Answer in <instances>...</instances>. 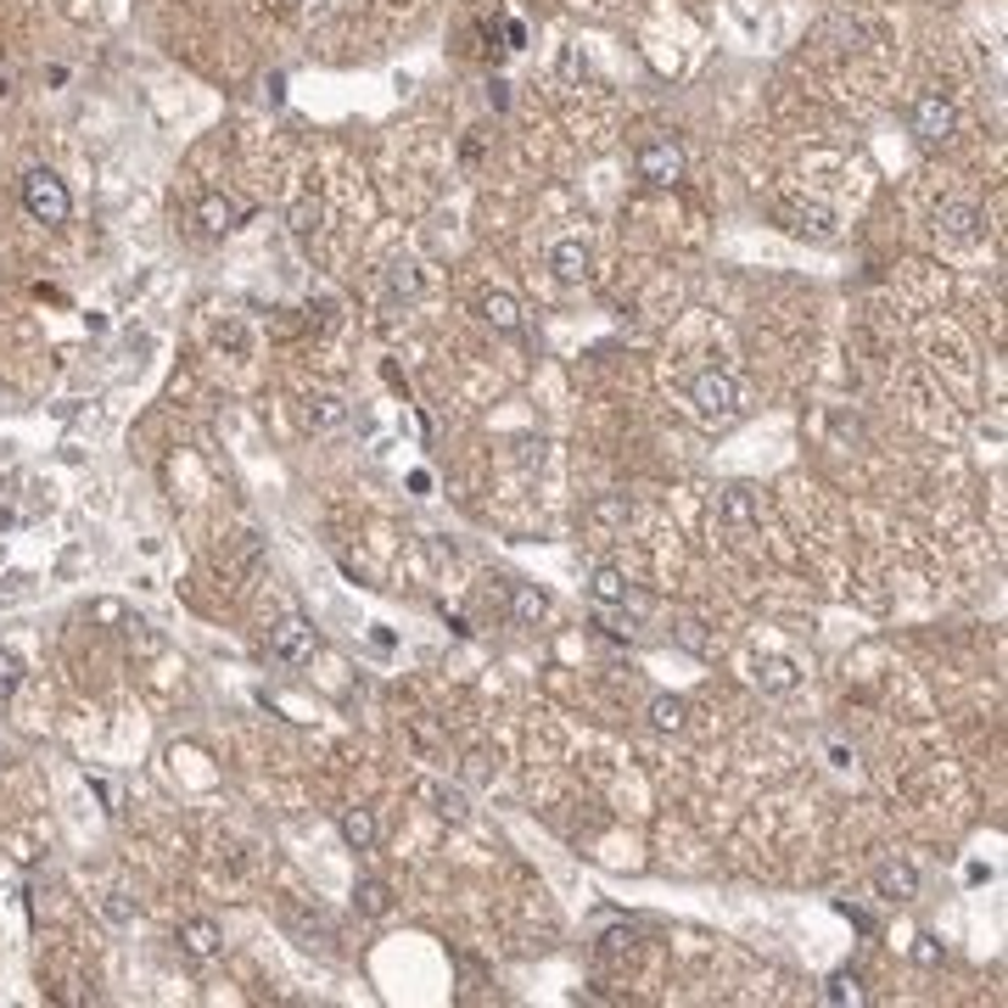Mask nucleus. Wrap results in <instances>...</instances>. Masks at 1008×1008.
I'll use <instances>...</instances> for the list:
<instances>
[{"label": "nucleus", "mask_w": 1008, "mask_h": 1008, "mask_svg": "<svg viewBox=\"0 0 1008 1008\" xmlns=\"http://www.w3.org/2000/svg\"><path fill=\"white\" fill-rule=\"evenodd\" d=\"M690 409H695V420H700L706 431L729 426V420L740 415V387H734V375H729V370H700V375L690 381Z\"/></svg>", "instance_id": "1"}, {"label": "nucleus", "mask_w": 1008, "mask_h": 1008, "mask_svg": "<svg viewBox=\"0 0 1008 1008\" xmlns=\"http://www.w3.org/2000/svg\"><path fill=\"white\" fill-rule=\"evenodd\" d=\"M23 208H28L34 224H51V230L73 219V197H68V185L51 169H28L23 174Z\"/></svg>", "instance_id": "2"}, {"label": "nucleus", "mask_w": 1008, "mask_h": 1008, "mask_svg": "<svg viewBox=\"0 0 1008 1008\" xmlns=\"http://www.w3.org/2000/svg\"><path fill=\"white\" fill-rule=\"evenodd\" d=\"M907 129L919 135V147H947L958 135V107L941 90H925V95H914V107H907Z\"/></svg>", "instance_id": "3"}, {"label": "nucleus", "mask_w": 1008, "mask_h": 1008, "mask_svg": "<svg viewBox=\"0 0 1008 1008\" xmlns=\"http://www.w3.org/2000/svg\"><path fill=\"white\" fill-rule=\"evenodd\" d=\"M269 656L280 661V667H303L309 656H314V628H309V616H298V611H286V616H275L269 622Z\"/></svg>", "instance_id": "4"}, {"label": "nucleus", "mask_w": 1008, "mask_h": 1008, "mask_svg": "<svg viewBox=\"0 0 1008 1008\" xmlns=\"http://www.w3.org/2000/svg\"><path fill=\"white\" fill-rule=\"evenodd\" d=\"M936 235H941V242H952V247H975L981 235H986V213L975 202H964V197H947L936 208Z\"/></svg>", "instance_id": "5"}, {"label": "nucleus", "mask_w": 1008, "mask_h": 1008, "mask_svg": "<svg viewBox=\"0 0 1008 1008\" xmlns=\"http://www.w3.org/2000/svg\"><path fill=\"white\" fill-rule=\"evenodd\" d=\"M756 521H762V499H756L751 483H729L717 494V526H723V533L745 538V533H756Z\"/></svg>", "instance_id": "6"}, {"label": "nucleus", "mask_w": 1008, "mask_h": 1008, "mask_svg": "<svg viewBox=\"0 0 1008 1008\" xmlns=\"http://www.w3.org/2000/svg\"><path fill=\"white\" fill-rule=\"evenodd\" d=\"M634 169H639V179H650V185H679V179H684V147H679V140H645L639 158H634Z\"/></svg>", "instance_id": "7"}, {"label": "nucleus", "mask_w": 1008, "mask_h": 1008, "mask_svg": "<svg viewBox=\"0 0 1008 1008\" xmlns=\"http://www.w3.org/2000/svg\"><path fill=\"white\" fill-rule=\"evenodd\" d=\"M174 941H179L185 958H197V964H213V958L224 952V930H219L213 919H179Z\"/></svg>", "instance_id": "8"}, {"label": "nucleus", "mask_w": 1008, "mask_h": 1008, "mask_svg": "<svg viewBox=\"0 0 1008 1008\" xmlns=\"http://www.w3.org/2000/svg\"><path fill=\"white\" fill-rule=\"evenodd\" d=\"M874 891L885 896V902H914L919 896V869L907 857H885L880 869H874Z\"/></svg>", "instance_id": "9"}, {"label": "nucleus", "mask_w": 1008, "mask_h": 1008, "mask_svg": "<svg viewBox=\"0 0 1008 1008\" xmlns=\"http://www.w3.org/2000/svg\"><path fill=\"white\" fill-rule=\"evenodd\" d=\"M336 835H343V846H348V851H375L381 824H375V812H370V807H343V812H336Z\"/></svg>", "instance_id": "10"}, {"label": "nucleus", "mask_w": 1008, "mask_h": 1008, "mask_svg": "<svg viewBox=\"0 0 1008 1008\" xmlns=\"http://www.w3.org/2000/svg\"><path fill=\"white\" fill-rule=\"evenodd\" d=\"M751 684H756L762 695H790V690L801 684V667H796L790 656H762V661L751 667Z\"/></svg>", "instance_id": "11"}, {"label": "nucleus", "mask_w": 1008, "mask_h": 1008, "mask_svg": "<svg viewBox=\"0 0 1008 1008\" xmlns=\"http://www.w3.org/2000/svg\"><path fill=\"white\" fill-rule=\"evenodd\" d=\"M549 269H555L566 286L589 280V242H583V235H560V242L549 247Z\"/></svg>", "instance_id": "12"}, {"label": "nucleus", "mask_w": 1008, "mask_h": 1008, "mask_svg": "<svg viewBox=\"0 0 1008 1008\" xmlns=\"http://www.w3.org/2000/svg\"><path fill=\"white\" fill-rule=\"evenodd\" d=\"M247 219V208L235 202V197H224V190H208V197L197 202V224L208 230V235H224V230H235Z\"/></svg>", "instance_id": "13"}, {"label": "nucleus", "mask_w": 1008, "mask_h": 1008, "mask_svg": "<svg viewBox=\"0 0 1008 1008\" xmlns=\"http://www.w3.org/2000/svg\"><path fill=\"white\" fill-rule=\"evenodd\" d=\"M544 616H549V594H544V589L510 583V622H515V628H538Z\"/></svg>", "instance_id": "14"}, {"label": "nucleus", "mask_w": 1008, "mask_h": 1008, "mask_svg": "<svg viewBox=\"0 0 1008 1008\" xmlns=\"http://www.w3.org/2000/svg\"><path fill=\"white\" fill-rule=\"evenodd\" d=\"M589 600H594V605H628V600H634V589H628V578H622L616 566H594V578H589Z\"/></svg>", "instance_id": "15"}, {"label": "nucleus", "mask_w": 1008, "mask_h": 1008, "mask_svg": "<svg viewBox=\"0 0 1008 1008\" xmlns=\"http://www.w3.org/2000/svg\"><path fill=\"white\" fill-rule=\"evenodd\" d=\"M824 1003H830V1008H862V1003H869V986H862L851 970H835V975L824 981Z\"/></svg>", "instance_id": "16"}, {"label": "nucleus", "mask_w": 1008, "mask_h": 1008, "mask_svg": "<svg viewBox=\"0 0 1008 1008\" xmlns=\"http://www.w3.org/2000/svg\"><path fill=\"white\" fill-rule=\"evenodd\" d=\"M476 314H483L494 331H521V303L510 292H483V303H476Z\"/></svg>", "instance_id": "17"}, {"label": "nucleus", "mask_w": 1008, "mask_h": 1008, "mask_svg": "<svg viewBox=\"0 0 1008 1008\" xmlns=\"http://www.w3.org/2000/svg\"><path fill=\"white\" fill-rule=\"evenodd\" d=\"M684 717H690V700H684V695H656V700H650V729H656V734H679Z\"/></svg>", "instance_id": "18"}, {"label": "nucleus", "mask_w": 1008, "mask_h": 1008, "mask_svg": "<svg viewBox=\"0 0 1008 1008\" xmlns=\"http://www.w3.org/2000/svg\"><path fill=\"white\" fill-rule=\"evenodd\" d=\"M354 907L364 919H387L393 914V891H387V880H359L354 885Z\"/></svg>", "instance_id": "19"}, {"label": "nucleus", "mask_w": 1008, "mask_h": 1008, "mask_svg": "<svg viewBox=\"0 0 1008 1008\" xmlns=\"http://www.w3.org/2000/svg\"><path fill=\"white\" fill-rule=\"evenodd\" d=\"M387 292H393V298H420V292H426V275H420L415 258L387 264Z\"/></svg>", "instance_id": "20"}, {"label": "nucleus", "mask_w": 1008, "mask_h": 1008, "mask_svg": "<svg viewBox=\"0 0 1008 1008\" xmlns=\"http://www.w3.org/2000/svg\"><path fill=\"white\" fill-rule=\"evenodd\" d=\"M796 230L801 235H812V242H835V213L830 208H819V202H807V208H796Z\"/></svg>", "instance_id": "21"}, {"label": "nucleus", "mask_w": 1008, "mask_h": 1008, "mask_svg": "<svg viewBox=\"0 0 1008 1008\" xmlns=\"http://www.w3.org/2000/svg\"><path fill=\"white\" fill-rule=\"evenodd\" d=\"M343 420H348V404L336 398V393H314V398H309V426H314V431H336Z\"/></svg>", "instance_id": "22"}, {"label": "nucleus", "mask_w": 1008, "mask_h": 1008, "mask_svg": "<svg viewBox=\"0 0 1008 1008\" xmlns=\"http://www.w3.org/2000/svg\"><path fill=\"white\" fill-rule=\"evenodd\" d=\"M286 219H292V235H298V242H309V235H320V224H325V208L303 197V202H292V213H286Z\"/></svg>", "instance_id": "23"}, {"label": "nucleus", "mask_w": 1008, "mask_h": 1008, "mask_svg": "<svg viewBox=\"0 0 1008 1008\" xmlns=\"http://www.w3.org/2000/svg\"><path fill=\"white\" fill-rule=\"evenodd\" d=\"M420 796H431V801H438V812H443V819H454V824H460L465 812H471V801H465L460 790H449V785H420Z\"/></svg>", "instance_id": "24"}, {"label": "nucleus", "mask_w": 1008, "mask_h": 1008, "mask_svg": "<svg viewBox=\"0 0 1008 1008\" xmlns=\"http://www.w3.org/2000/svg\"><path fill=\"white\" fill-rule=\"evenodd\" d=\"M18 684H23V661H18L12 650H0V706L18 695Z\"/></svg>", "instance_id": "25"}, {"label": "nucleus", "mask_w": 1008, "mask_h": 1008, "mask_svg": "<svg viewBox=\"0 0 1008 1008\" xmlns=\"http://www.w3.org/2000/svg\"><path fill=\"white\" fill-rule=\"evenodd\" d=\"M600 952H605V958H634V952H639V936H634V930H611V936L600 941Z\"/></svg>", "instance_id": "26"}, {"label": "nucleus", "mask_w": 1008, "mask_h": 1008, "mask_svg": "<svg viewBox=\"0 0 1008 1008\" xmlns=\"http://www.w3.org/2000/svg\"><path fill=\"white\" fill-rule=\"evenodd\" d=\"M589 515H594V521H611V526H616V521H634V505H628V499H600V505H594Z\"/></svg>", "instance_id": "27"}, {"label": "nucleus", "mask_w": 1008, "mask_h": 1008, "mask_svg": "<svg viewBox=\"0 0 1008 1008\" xmlns=\"http://www.w3.org/2000/svg\"><path fill=\"white\" fill-rule=\"evenodd\" d=\"M107 919H118V925H129V919H135V907L124 902V891H113V896H107Z\"/></svg>", "instance_id": "28"}, {"label": "nucleus", "mask_w": 1008, "mask_h": 1008, "mask_svg": "<svg viewBox=\"0 0 1008 1008\" xmlns=\"http://www.w3.org/2000/svg\"><path fill=\"white\" fill-rule=\"evenodd\" d=\"M914 958H919V964H941V941H936V936H919Z\"/></svg>", "instance_id": "29"}, {"label": "nucleus", "mask_w": 1008, "mask_h": 1008, "mask_svg": "<svg viewBox=\"0 0 1008 1008\" xmlns=\"http://www.w3.org/2000/svg\"><path fill=\"white\" fill-rule=\"evenodd\" d=\"M679 639H684L690 650H706V639H700V622H684V628H679Z\"/></svg>", "instance_id": "30"}, {"label": "nucleus", "mask_w": 1008, "mask_h": 1008, "mask_svg": "<svg viewBox=\"0 0 1008 1008\" xmlns=\"http://www.w3.org/2000/svg\"><path fill=\"white\" fill-rule=\"evenodd\" d=\"M488 102H494V107H505V102H510V84H505V79H494V84H488Z\"/></svg>", "instance_id": "31"}, {"label": "nucleus", "mask_w": 1008, "mask_h": 1008, "mask_svg": "<svg viewBox=\"0 0 1008 1008\" xmlns=\"http://www.w3.org/2000/svg\"><path fill=\"white\" fill-rule=\"evenodd\" d=\"M505 39H510V51H521V45H526V28H521V23H505Z\"/></svg>", "instance_id": "32"}, {"label": "nucleus", "mask_w": 1008, "mask_h": 1008, "mask_svg": "<svg viewBox=\"0 0 1008 1008\" xmlns=\"http://www.w3.org/2000/svg\"><path fill=\"white\" fill-rule=\"evenodd\" d=\"M7 762H12V756H7V751H0V767H7Z\"/></svg>", "instance_id": "33"}]
</instances>
